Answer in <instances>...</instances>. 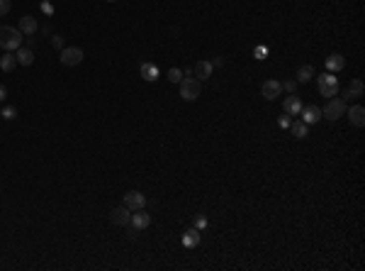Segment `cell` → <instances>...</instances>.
<instances>
[{
	"label": "cell",
	"mask_w": 365,
	"mask_h": 271,
	"mask_svg": "<svg viewBox=\"0 0 365 271\" xmlns=\"http://www.w3.org/2000/svg\"><path fill=\"white\" fill-rule=\"evenodd\" d=\"M129 225H132L137 232H139V230H146V227L151 225V215L144 210V208H141V210H134V212H132V220H129Z\"/></svg>",
	"instance_id": "8"
},
{
	"label": "cell",
	"mask_w": 365,
	"mask_h": 271,
	"mask_svg": "<svg viewBox=\"0 0 365 271\" xmlns=\"http://www.w3.org/2000/svg\"><path fill=\"white\" fill-rule=\"evenodd\" d=\"M20 44H22V32L17 27H7V25L0 27V47L5 52H17Z\"/></svg>",
	"instance_id": "1"
},
{
	"label": "cell",
	"mask_w": 365,
	"mask_h": 271,
	"mask_svg": "<svg viewBox=\"0 0 365 271\" xmlns=\"http://www.w3.org/2000/svg\"><path fill=\"white\" fill-rule=\"evenodd\" d=\"M205 225H207V220H205V217H197V227H200V230H202V227H205Z\"/></svg>",
	"instance_id": "29"
},
{
	"label": "cell",
	"mask_w": 365,
	"mask_h": 271,
	"mask_svg": "<svg viewBox=\"0 0 365 271\" xmlns=\"http://www.w3.org/2000/svg\"><path fill=\"white\" fill-rule=\"evenodd\" d=\"M15 115H17V110L12 105H7V108L0 110V118H5V120H15Z\"/></svg>",
	"instance_id": "24"
},
{
	"label": "cell",
	"mask_w": 365,
	"mask_h": 271,
	"mask_svg": "<svg viewBox=\"0 0 365 271\" xmlns=\"http://www.w3.org/2000/svg\"><path fill=\"white\" fill-rule=\"evenodd\" d=\"M52 44H54V49H63V37H61V34H54V37H52Z\"/></svg>",
	"instance_id": "27"
},
{
	"label": "cell",
	"mask_w": 365,
	"mask_h": 271,
	"mask_svg": "<svg viewBox=\"0 0 365 271\" xmlns=\"http://www.w3.org/2000/svg\"><path fill=\"white\" fill-rule=\"evenodd\" d=\"M282 90L295 93V90H297V81H292V78H290V81H285V83H282Z\"/></svg>",
	"instance_id": "25"
},
{
	"label": "cell",
	"mask_w": 365,
	"mask_h": 271,
	"mask_svg": "<svg viewBox=\"0 0 365 271\" xmlns=\"http://www.w3.org/2000/svg\"><path fill=\"white\" fill-rule=\"evenodd\" d=\"M124 205L132 212L141 210V208L146 205V196H144L141 191H127V193H124Z\"/></svg>",
	"instance_id": "6"
},
{
	"label": "cell",
	"mask_w": 365,
	"mask_h": 271,
	"mask_svg": "<svg viewBox=\"0 0 365 271\" xmlns=\"http://www.w3.org/2000/svg\"><path fill=\"white\" fill-rule=\"evenodd\" d=\"M183 244H185V247H197V244H200V232H197V230H188V232L183 235Z\"/></svg>",
	"instance_id": "21"
},
{
	"label": "cell",
	"mask_w": 365,
	"mask_h": 271,
	"mask_svg": "<svg viewBox=\"0 0 365 271\" xmlns=\"http://www.w3.org/2000/svg\"><path fill=\"white\" fill-rule=\"evenodd\" d=\"M107 2H114V0H107Z\"/></svg>",
	"instance_id": "32"
},
{
	"label": "cell",
	"mask_w": 365,
	"mask_h": 271,
	"mask_svg": "<svg viewBox=\"0 0 365 271\" xmlns=\"http://www.w3.org/2000/svg\"><path fill=\"white\" fill-rule=\"evenodd\" d=\"M300 113H302V122H305V125H314V122L321 120V110H319L316 105H307V108H302Z\"/></svg>",
	"instance_id": "11"
},
{
	"label": "cell",
	"mask_w": 365,
	"mask_h": 271,
	"mask_svg": "<svg viewBox=\"0 0 365 271\" xmlns=\"http://www.w3.org/2000/svg\"><path fill=\"white\" fill-rule=\"evenodd\" d=\"M363 93H365L363 81H361V78H353V81H351V86H348L346 93H343V98H363Z\"/></svg>",
	"instance_id": "15"
},
{
	"label": "cell",
	"mask_w": 365,
	"mask_h": 271,
	"mask_svg": "<svg viewBox=\"0 0 365 271\" xmlns=\"http://www.w3.org/2000/svg\"><path fill=\"white\" fill-rule=\"evenodd\" d=\"M200 93H202V88H200V81H197V78L188 76V78L180 81V98H183V100L193 103V100L200 98Z\"/></svg>",
	"instance_id": "4"
},
{
	"label": "cell",
	"mask_w": 365,
	"mask_h": 271,
	"mask_svg": "<svg viewBox=\"0 0 365 271\" xmlns=\"http://www.w3.org/2000/svg\"><path fill=\"white\" fill-rule=\"evenodd\" d=\"M5 95H7V90H5V86H0V103L5 100Z\"/></svg>",
	"instance_id": "30"
},
{
	"label": "cell",
	"mask_w": 365,
	"mask_h": 271,
	"mask_svg": "<svg viewBox=\"0 0 365 271\" xmlns=\"http://www.w3.org/2000/svg\"><path fill=\"white\" fill-rule=\"evenodd\" d=\"M314 78V66H300V71H297V81L300 83H307V81H312Z\"/></svg>",
	"instance_id": "20"
},
{
	"label": "cell",
	"mask_w": 365,
	"mask_h": 271,
	"mask_svg": "<svg viewBox=\"0 0 365 271\" xmlns=\"http://www.w3.org/2000/svg\"><path fill=\"white\" fill-rule=\"evenodd\" d=\"M37 27H39V25H37V20H34L32 15H25V17L20 20V27H17V30L22 32L25 37H32V34L37 32Z\"/></svg>",
	"instance_id": "16"
},
{
	"label": "cell",
	"mask_w": 365,
	"mask_h": 271,
	"mask_svg": "<svg viewBox=\"0 0 365 271\" xmlns=\"http://www.w3.org/2000/svg\"><path fill=\"white\" fill-rule=\"evenodd\" d=\"M307 132H309V125H305L302 120L292 122V135H295L297 139H305V137H307Z\"/></svg>",
	"instance_id": "22"
},
{
	"label": "cell",
	"mask_w": 365,
	"mask_h": 271,
	"mask_svg": "<svg viewBox=\"0 0 365 271\" xmlns=\"http://www.w3.org/2000/svg\"><path fill=\"white\" fill-rule=\"evenodd\" d=\"M326 68H329L331 73H336L341 68H346V59H343L341 54H331V57L326 59Z\"/></svg>",
	"instance_id": "18"
},
{
	"label": "cell",
	"mask_w": 365,
	"mask_h": 271,
	"mask_svg": "<svg viewBox=\"0 0 365 271\" xmlns=\"http://www.w3.org/2000/svg\"><path fill=\"white\" fill-rule=\"evenodd\" d=\"M282 105H285V113H287V115H300V110L305 108V105H302V100H300L295 93H290V98H285V103H282Z\"/></svg>",
	"instance_id": "12"
},
{
	"label": "cell",
	"mask_w": 365,
	"mask_h": 271,
	"mask_svg": "<svg viewBox=\"0 0 365 271\" xmlns=\"http://www.w3.org/2000/svg\"><path fill=\"white\" fill-rule=\"evenodd\" d=\"M348 113V120L351 125H356V127H363L365 125V108L363 105H353L351 110H346Z\"/></svg>",
	"instance_id": "14"
},
{
	"label": "cell",
	"mask_w": 365,
	"mask_h": 271,
	"mask_svg": "<svg viewBox=\"0 0 365 271\" xmlns=\"http://www.w3.org/2000/svg\"><path fill=\"white\" fill-rule=\"evenodd\" d=\"M168 81H170V83H180V81H183V71H180V68H170V71H168Z\"/></svg>",
	"instance_id": "23"
},
{
	"label": "cell",
	"mask_w": 365,
	"mask_h": 271,
	"mask_svg": "<svg viewBox=\"0 0 365 271\" xmlns=\"http://www.w3.org/2000/svg\"><path fill=\"white\" fill-rule=\"evenodd\" d=\"M15 66H17V59H15V54H12V52H5V54L0 57V68H2L5 73H10Z\"/></svg>",
	"instance_id": "19"
},
{
	"label": "cell",
	"mask_w": 365,
	"mask_h": 271,
	"mask_svg": "<svg viewBox=\"0 0 365 271\" xmlns=\"http://www.w3.org/2000/svg\"><path fill=\"white\" fill-rule=\"evenodd\" d=\"M346 110H348V108H346V100L334 95V98H329V105L321 110V115H324L329 122H334V120H338V118H343Z\"/></svg>",
	"instance_id": "2"
},
{
	"label": "cell",
	"mask_w": 365,
	"mask_h": 271,
	"mask_svg": "<svg viewBox=\"0 0 365 271\" xmlns=\"http://www.w3.org/2000/svg\"><path fill=\"white\" fill-rule=\"evenodd\" d=\"M280 127H290V115H285V118H280Z\"/></svg>",
	"instance_id": "28"
},
{
	"label": "cell",
	"mask_w": 365,
	"mask_h": 271,
	"mask_svg": "<svg viewBox=\"0 0 365 271\" xmlns=\"http://www.w3.org/2000/svg\"><path fill=\"white\" fill-rule=\"evenodd\" d=\"M110 220H112V225L124 227V225H129V220H132V210H129L127 205H119V208H114V210L110 212Z\"/></svg>",
	"instance_id": "9"
},
{
	"label": "cell",
	"mask_w": 365,
	"mask_h": 271,
	"mask_svg": "<svg viewBox=\"0 0 365 271\" xmlns=\"http://www.w3.org/2000/svg\"><path fill=\"white\" fill-rule=\"evenodd\" d=\"M222 64H224V59H222V57H217V59L212 61V66H222Z\"/></svg>",
	"instance_id": "31"
},
{
	"label": "cell",
	"mask_w": 365,
	"mask_h": 271,
	"mask_svg": "<svg viewBox=\"0 0 365 271\" xmlns=\"http://www.w3.org/2000/svg\"><path fill=\"white\" fill-rule=\"evenodd\" d=\"M316 86H319V93L324 95V98H334L338 93V78L329 71V73H321L319 78H316Z\"/></svg>",
	"instance_id": "3"
},
{
	"label": "cell",
	"mask_w": 365,
	"mask_h": 271,
	"mask_svg": "<svg viewBox=\"0 0 365 271\" xmlns=\"http://www.w3.org/2000/svg\"><path fill=\"white\" fill-rule=\"evenodd\" d=\"M15 59L20 66H32V61H34V52L29 49V47H20L17 52H15Z\"/></svg>",
	"instance_id": "17"
},
{
	"label": "cell",
	"mask_w": 365,
	"mask_h": 271,
	"mask_svg": "<svg viewBox=\"0 0 365 271\" xmlns=\"http://www.w3.org/2000/svg\"><path fill=\"white\" fill-rule=\"evenodd\" d=\"M58 59H61L63 66H78L83 61V49L81 47H63Z\"/></svg>",
	"instance_id": "5"
},
{
	"label": "cell",
	"mask_w": 365,
	"mask_h": 271,
	"mask_svg": "<svg viewBox=\"0 0 365 271\" xmlns=\"http://www.w3.org/2000/svg\"><path fill=\"white\" fill-rule=\"evenodd\" d=\"M261 93H263L265 100H275V98L282 93V83L280 81H275V78H268V81L261 86Z\"/></svg>",
	"instance_id": "7"
},
{
	"label": "cell",
	"mask_w": 365,
	"mask_h": 271,
	"mask_svg": "<svg viewBox=\"0 0 365 271\" xmlns=\"http://www.w3.org/2000/svg\"><path fill=\"white\" fill-rule=\"evenodd\" d=\"M10 12V0H0V17H5Z\"/></svg>",
	"instance_id": "26"
},
{
	"label": "cell",
	"mask_w": 365,
	"mask_h": 271,
	"mask_svg": "<svg viewBox=\"0 0 365 271\" xmlns=\"http://www.w3.org/2000/svg\"><path fill=\"white\" fill-rule=\"evenodd\" d=\"M139 71H141V78H144V81H149V83H154V81L158 78V66H156V64H151V61H144Z\"/></svg>",
	"instance_id": "13"
},
{
	"label": "cell",
	"mask_w": 365,
	"mask_h": 271,
	"mask_svg": "<svg viewBox=\"0 0 365 271\" xmlns=\"http://www.w3.org/2000/svg\"><path fill=\"white\" fill-rule=\"evenodd\" d=\"M195 78L197 81H207V78H212V73H214V66H212V61H197L195 64Z\"/></svg>",
	"instance_id": "10"
}]
</instances>
